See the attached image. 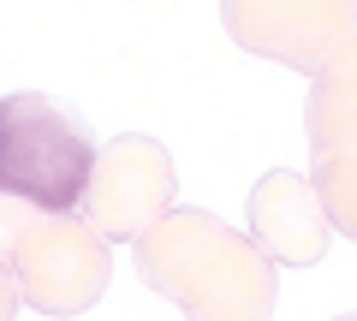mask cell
I'll list each match as a JSON object with an SVG mask.
<instances>
[{"label":"cell","instance_id":"cell-5","mask_svg":"<svg viewBox=\"0 0 357 321\" xmlns=\"http://www.w3.org/2000/svg\"><path fill=\"white\" fill-rule=\"evenodd\" d=\"M173 155L167 143L126 131L107 149H96V167L84 185V226L102 244H131L149 220H161L173 208Z\"/></svg>","mask_w":357,"mask_h":321},{"label":"cell","instance_id":"cell-9","mask_svg":"<svg viewBox=\"0 0 357 321\" xmlns=\"http://www.w3.org/2000/svg\"><path fill=\"white\" fill-rule=\"evenodd\" d=\"M340 321H351V315H340Z\"/></svg>","mask_w":357,"mask_h":321},{"label":"cell","instance_id":"cell-8","mask_svg":"<svg viewBox=\"0 0 357 321\" xmlns=\"http://www.w3.org/2000/svg\"><path fill=\"white\" fill-rule=\"evenodd\" d=\"M13 309H18V285H13V274L0 268V321H13Z\"/></svg>","mask_w":357,"mask_h":321},{"label":"cell","instance_id":"cell-6","mask_svg":"<svg viewBox=\"0 0 357 321\" xmlns=\"http://www.w3.org/2000/svg\"><path fill=\"white\" fill-rule=\"evenodd\" d=\"M310 155H316V196L328 208V226L357 232V42L340 48L328 65L316 72V90H310Z\"/></svg>","mask_w":357,"mask_h":321},{"label":"cell","instance_id":"cell-3","mask_svg":"<svg viewBox=\"0 0 357 321\" xmlns=\"http://www.w3.org/2000/svg\"><path fill=\"white\" fill-rule=\"evenodd\" d=\"M0 268L13 274L18 297L42 315H84L107 292V244L77 214L30 208Z\"/></svg>","mask_w":357,"mask_h":321},{"label":"cell","instance_id":"cell-2","mask_svg":"<svg viewBox=\"0 0 357 321\" xmlns=\"http://www.w3.org/2000/svg\"><path fill=\"white\" fill-rule=\"evenodd\" d=\"M96 167V131L72 102L42 90L0 95V196L42 214H77Z\"/></svg>","mask_w":357,"mask_h":321},{"label":"cell","instance_id":"cell-1","mask_svg":"<svg viewBox=\"0 0 357 321\" xmlns=\"http://www.w3.org/2000/svg\"><path fill=\"white\" fill-rule=\"evenodd\" d=\"M137 280L178 304L191 321H268L274 315V262L220 226L208 208H167L131 238Z\"/></svg>","mask_w":357,"mask_h":321},{"label":"cell","instance_id":"cell-7","mask_svg":"<svg viewBox=\"0 0 357 321\" xmlns=\"http://www.w3.org/2000/svg\"><path fill=\"white\" fill-rule=\"evenodd\" d=\"M328 208H321L316 185L298 179V173H268L250 191V238L268 262H286V268H316L328 256Z\"/></svg>","mask_w":357,"mask_h":321},{"label":"cell","instance_id":"cell-4","mask_svg":"<svg viewBox=\"0 0 357 321\" xmlns=\"http://www.w3.org/2000/svg\"><path fill=\"white\" fill-rule=\"evenodd\" d=\"M220 24L244 54L316 77L357 42V0H220Z\"/></svg>","mask_w":357,"mask_h":321}]
</instances>
